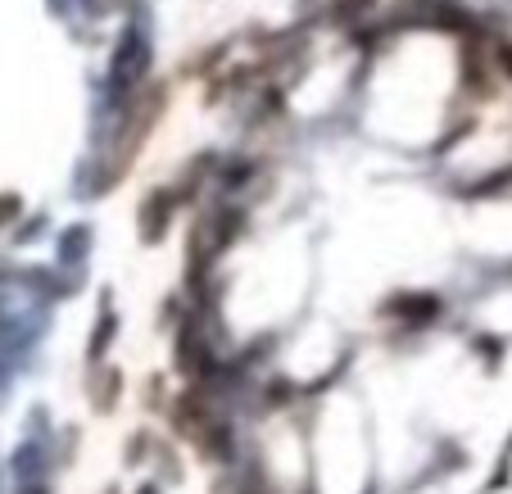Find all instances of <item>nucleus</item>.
<instances>
[{
  "instance_id": "f257e3e1",
  "label": "nucleus",
  "mask_w": 512,
  "mask_h": 494,
  "mask_svg": "<svg viewBox=\"0 0 512 494\" xmlns=\"http://www.w3.org/2000/svg\"><path fill=\"white\" fill-rule=\"evenodd\" d=\"M168 223V195H150V204L141 209V236L145 241H159Z\"/></svg>"
}]
</instances>
